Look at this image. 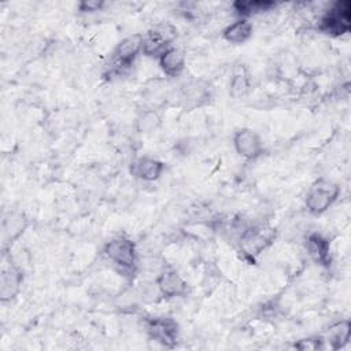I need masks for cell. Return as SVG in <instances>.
I'll return each mask as SVG.
<instances>
[{"instance_id": "1", "label": "cell", "mask_w": 351, "mask_h": 351, "mask_svg": "<svg viewBox=\"0 0 351 351\" xmlns=\"http://www.w3.org/2000/svg\"><path fill=\"white\" fill-rule=\"evenodd\" d=\"M104 255L119 273L129 274L134 271L137 251L134 243L130 239L123 236L114 237L106 244Z\"/></svg>"}, {"instance_id": "2", "label": "cell", "mask_w": 351, "mask_h": 351, "mask_svg": "<svg viewBox=\"0 0 351 351\" xmlns=\"http://www.w3.org/2000/svg\"><path fill=\"white\" fill-rule=\"evenodd\" d=\"M340 188L329 180H317L306 193L304 206L313 215H321L325 213L337 199Z\"/></svg>"}, {"instance_id": "3", "label": "cell", "mask_w": 351, "mask_h": 351, "mask_svg": "<svg viewBox=\"0 0 351 351\" xmlns=\"http://www.w3.org/2000/svg\"><path fill=\"white\" fill-rule=\"evenodd\" d=\"M318 29L333 37L348 33L351 30V3L348 0L333 3L321 18Z\"/></svg>"}, {"instance_id": "4", "label": "cell", "mask_w": 351, "mask_h": 351, "mask_svg": "<svg viewBox=\"0 0 351 351\" xmlns=\"http://www.w3.org/2000/svg\"><path fill=\"white\" fill-rule=\"evenodd\" d=\"M143 34H133L121 40L114 48L110 59V75H119L132 66L141 52Z\"/></svg>"}, {"instance_id": "5", "label": "cell", "mask_w": 351, "mask_h": 351, "mask_svg": "<svg viewBox=\"0 0 351 351\" xmlns=\"http://www.w3.org/2000/svg\"><path fill=\"white\" fill-rule=\"evenodd\" d=\"M177 37V29L171 23H159L143 36L141 52L147 56H160Z\"/></svg>"}, {"instance_id": "6", "label": "cell", "mask_w": 351, "mask_h": 351, "mask_svg": "<svg viewBox=\"0 0 351 351\" xmlns=\"http://www.w3.org/2000/svg\"><path fill=\"white\" fill-rule=\"evenodd\" d=\"M147 332L149 337L162 346L173 347L178 337V325L169 317H154L147 321Z\"/></svg>"}, {"instance_id": "7", "label": "cell", "mask_w": 351, "mask_h": 351, "mask_svg": "<svg viewBox=\"0 0 351 351\" xmlns=\"http://www.w3.org/2000/svg\"><path fill=\"white\" fill-rule=\"evenodd\" d=\"M158 292L163 298H182L188 293V284L173 267H165L156 277Z\"/></svg>"}, {"instance_id": "8", "label": "cell", "mask_w": 351, "mask_h": 351, "mask_svg": "<svg viewBox=\"0 0 351 351\" xmlns=\"http://www.w3.org/2000/svg\"><path fill=\"white\" fill-rule=\"evenodd\" d=\"M271 241V232L263 226L245 228L240 236V248L248 256H256Z\"/></svg>"}, {"instance_id": "9", "label": "cell", "mask_w": 351, "mask_h": 351, "mask_svg": "<svg viewBox=\"0 0 351 351\" xmlns=\"http://www.w3.org/2000/svg\"><path fill=\"white\" fill-rule=\"evenodd\" d=\"M233 145L236 152L244 159H256L263 152V141L252 129H240L233 136Z\"/></svg>"}, {"instance_id": "10", "label": "cell", "mask_w": 351, "mask_h": 351, "mask_svg": "<svg viewBox=\"0 0 351 351\" xmlns=\"http://www.w3.org/2000/svg\"><path fill=\"white\" fill-rule=\"evenodd\" d=\"M165 165L151 156H141L130 163V173L133 177L143 181H155L160 177Z\"/></svg>"}, {"instance_id": "11", "label": "cell", "mask_w": 351, "mask_h": 351, "mask_svg": "<svg viewBox=\"0 0 351 351\" xmlns=\"http://www.w3.org/2000/svg\"><path fill=\"white\" fill-rule=\"evenodd\" d=\"M306 250L315 263L326 266L330 262V243L321 233L314 232L307 236Z\"/></svg>"}, {"instance_id": "12", "label": "cell", "mask_w": 351, "mask_h": 351, "mask_svg": "<svg viewBox=\"0 0 351 351\" xmlns=\"http://www.w3.org/2000/svg\"><path fill=\"white\" fill-rule=\"evenodd\" d=\"M159 66L169 77H177L185 67V55L180 48L170 47L159 56Z\"/></svg>"}, {"instance_id": "13", "label": "cell", "mask_w": 351, "mask_h": 351, "mask_svg": "<svg viewBox=\"0 0 351 351\" xmlns=\"http://www.w3.org/2000/svg\"><path fill=\"white\" fill-rule=\"evenodd\" d=\"M222 36L230 44H234V45L244 44L252 36V25L248 19L240 18L233 23H230L229 26H226Z\"/></svg>"}, {"instance_id": "14", "label": "cell", "mask_w": 351, "mask_h": 351, "mask_svg": "<svg viewBox=\"0 0 351 351\" xmlns=\"http://www.w3.org/2000/svg\"><path fill=\"white\" fill-rule=\"evenodd\" d=\"M22 274L16 269L11 267L4 270L0 278V298L1 300H11L15 298L21 289Z\"/></svg>"}, {"instance_id": "15", "label": "cell", "mask_w": 351, "mask_h": 351, "mask_svg": "<svg viewBox=\"0 0 351 351\" xmlns=\"http://www.w3.org/2000/svg\"><path fill=\"white\" fill-rule=\"evenodd\" d=\"M27 225L26 218L19 214V213H12L10 214L8 218L4 219L3 222V240L4 243H12L16 237H19Z\"/></svg>"}, {"instance_id": "16", "label": "cell", "mask_w": 351, "mask_h": 351, "mask_svg": "<svg viewBox=\"0 0 351 351\" xmlns=\"http://www.w3.org/2000/svg\"><path fill=\"white\" fill-rule=\"evenodd\" d=\"M276 7V3L267 1V0H247V1H236L233 3L234 11L244 19H247L251 15H256L265 11H270Z\"/></svg>"}, {"instance_id": "17", "label": "cell", "mask_w": 351, "mask_h": 351, "mask_svg": "<svg viewBox=\"0 0 351 351\" xmlns=\"http://www.w3.org/2000/svg\"><path fill=\"white\" fill-rule=\"evenodd\" d=\"M350 339V322L340 321L335 324L328 333V341L330 343V348L337 350L341 348Z\"/></svg>"}, {"instance_id": "18", "label": "cell", "mask_w": 351, "mask_h": 351, "mask_svg": "<svg viewBox=\"0 0 351 351\" xmlns=\"http://www.w3.org/2000/svg\"><path fill=\"white\" fill-rule=\"evenodd\" d=\"M250 88V81L247 78V75L241 71V73H237L232 77L230 80V93L233 96H241L244 95Z\"/></svg>"}, {"instance_id": "19", "label": "cell", "mask_w": 351, "mask_h": 351, "mask_svg": "<svg viewBox=\"0 0 351 351\" xmlns=\"http://www.w3.org/2000/svg\"><path fill=\"white\" fill-rule=\"evenodd\" d=\"M138 123V129L141 132H149V130H154L158 123H159V118L156 117L155 112H145L143 114V117L137 121Z\"/></svg>"}, {"instance_id": "20", "label": "cell", "mask_w": 351, "mask_h": 351, "mask_svg": "<svg viewBox=\"0 0 351 351\" xmlns=\"http://www.w3.org/2000/svg\"><path fill=\"white\" fill-rule=\"evenodd\" d=\"M104 5V1L101 0H84L78 4V8L81 12H95L100 11Z\"/></svg>"}, {"instance_id": "21", "label": "cell", "mask_w": 351, "mask_h": 351, "mask_svg": "<svg viewBox=\"0 0 351 351\" xmlns=\"http://www.w3.org/2000/svg\"><path fill=\"white\" fill-rule=\"evenodd\" d=\"M295 347L300 350H317L321 347V341L313 340V339H304V340H300L298 344H295Z\"/></svg>"}]
</instances>
